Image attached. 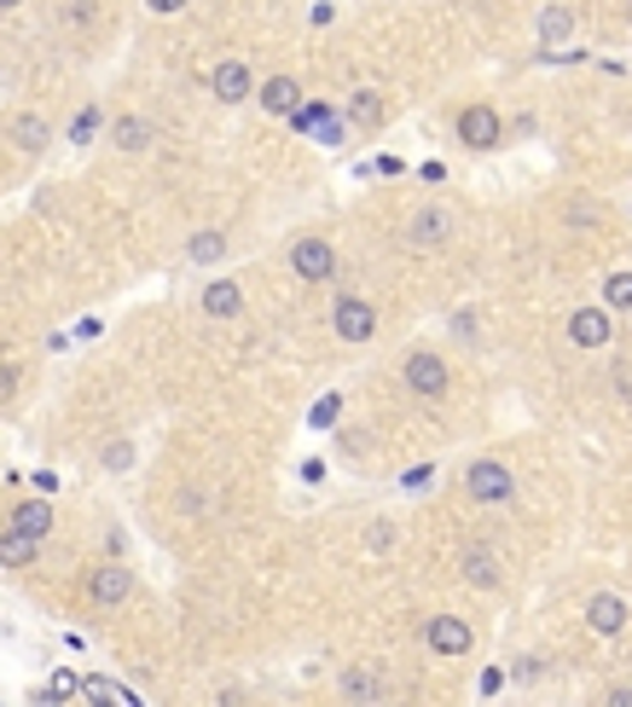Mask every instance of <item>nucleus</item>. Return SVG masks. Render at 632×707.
Segmentation results:
<instances>
[{"label":"nucleus","instance_id":"7","mask_svg":"<svg viewBox=\"0 0 632 707\" xmlns=\"http://www.w3.org/2000/svg\"><path fill=\"white\" fill-rule=\"evenodd\" d=\"M459 140H465L470 151H493V145L504 140L499 111H493V105H465V111H459Z\"/></svg>","mask_w":632,"mask_h":707},{"label":"nucleus","instance_id":"33","mask_svg":"<svg viewBox=\"0 0 632 707\" xmlns=\"http://www.w3.org/2000/svg\"><path fill=\"white\" fill-rule=\"evenodd\" d=\"M12 7H23V0H0V12H12Z\"/></svg>","mask_w":632,"mask_h":707},{"label":"nucleus","instance_id":"28","mask_svg":"<svg viewBox=\"0 0 632 707\" xmlns=\"http://www.w3.org/2000/svg\"><path fill=\"white\" fill-rule=\"evenodd\" d=\"M145 12H157V18H181V12H186V0H145Z\"/></svg>","mask_w":632,"mask_h":707},{"label":"nucleus","instance_id":"8","mask_svg":"<svg viewBox=\"0 0 632 707\" xmlns=\"http://www.w3.org/2000/svg\"><path fill=\"white\" fill-rule=\"evenodd\" d=\"M424 644L436 655H470L476 633H470V621H459V615H436V621H424Z\"/></svg>","mask_w":632,"mask_h":707},{"label":"nucleus","instance_id":"3","mask_svg":"<svg viewBox=\"0 0 632 707\" xmlns=\"http://www.w3.org/2000/svg\"><path fill=\"white\" fill-rule=\"evenodd\" d=\"M332 331H337L343 342H371V337H377V308H371L366 296H337Z\"/></svg>","mask_w":632,"mask_h":707},{"label":"nucleus","instance_id":"19","mask_svg":"<svg viewBox=\"0 0 632 707\" xmlns=\"http://www.w3.org/2000/svg\"><path fill=\"white\" fill-rule=\"evenodd\" d=\"M459 574L470 580L476 592H493V586H499V563H493V551H465Z\"/></svg>","mask_w":632,"mask_h":707},{"label":"nucleus","instance_id":"25","mask_svg":"<svg viewBox=\"0 0 632 707\" xmlns=\"http://www.w3.org/2000/svg\"><path fill=\"white\" fill-rule=\"evenodd\" d=\"M99 464H105V470H129L134 464V447L129 441H111L105 452H99Z\"/></svg>","mask_w":632,"mask_h":707},{"label":"nucleus","instance_id":"12","mask_svg":"<svg viewBox=\"0 0 632 707\" xmlns=\"http://www.w3.org/2000/svg\"><path fill=\"white\" fill-rule=\"evenodd\" d=\"M256 105L267 116H290L302 105V82H296V75H267V82L256 88Z\"/></svg>","mask_w":632,"mask_h":707},{"label":"nucleus","instance_id":"26","mask_svg":"<svg viewBox=\"0 0 632 707\" xmlns=\"http://www.w3.org/2000/svg\"><path fill=\"white\" fill-rule=\"evenodd\" d=\"M18 383H23V366H0V407L18 395Z\"/></svg>","mask_w":632,"mask_h":707},{"label":"nucleus","instance_id":"2","mask_svg":"<svg viewBox=\"0 0 632 707\" xmlns=\"http://www.w3.org/2000/svg\"><path fill=\"white\" fill-rule=\"evenodd\" d=\"M290 267H296V279L325 285V279L337 273V249H332V238H319V233L296 238V244H290Z\"/></svg>","mask_w":632,"mask_h":707},{"label":"nucleus","instance_id":"22","mask_svg":"<svg viewBox=\"0 0 632 707\" xmlns=\"http://www.w3.org/2000/svg\"><path fill=\"white\" fill-rule=\"evenodd\" d=\"M603 308L632 314V273H610V279H603Z\"/></svg>","mask_w":632,"mask_h":707},{"label":"nucleus","instance_id":"13","mask_svg":"<svg viewBox=\"0 0 632 707\" xmlns=\"http://www.w3.org/2000/svg\"><path fill=\"white\" fill-rule=\"evenodd\" d=\"M569 342L574 348H603L610 342V308H574L569 314Z\"/></svg>","mask_w":632,"mask_h":707},{"label":"nucleus","instance_id":"20","mask_svg":"<svg viewBox=\"0 0 632 707\" xmlns=\"http://www.w3.org/2000/svg\"><path fill=\"white\" fill-rule=\"evenodd\" d=\"M186 256H192L197 267L221 262V256H226V233H221V226H204V233H192V238H186Z\"/></svg>","mask_w":632,"mask_h":707},{"label":"nucleus","instance_id":"15","mask_svg":"<svg viewBox=\"0 0 632 707\" xmlns=\"http://www.w3.org/2000/svg\"><path fill=\"white\" fill-rule=\"evenodd\" d=\"M447 233H452V221L441 215V204H424V209L412 215V226H407V238H412L418 249H441Z\"/></svg>","mask_w":632,"mask_h":707},{"label":"nucleus","instance_id":"9","mask_svg":"<svg viewBox=\"0 0 632 707\" xmlns=\"http://www.w3.org/2000/svg\"><path fill=\"white\" fill-rule=\"evenodd\" d=\"M111 140H116V151L122 157H145L151 145H157V129L140 116V111H122L116 122H111Z\"/></svg>","mask_w":632,"mask_h":707},{"label":"nucleus","instance_id":"34","mask_svg":"<svg viewBox=\"0 0 632 707\" xmlns=\"http://www.w3.org/2000/svg\"><path fill=\"white\" fill-rule=\"evenodd\" d=\"M626 18H632V7H626Z\"/></svg>","mask_w":632,"mask_h":707},{"label":"nucleus","instance_id":"5","mask_svg":"<svg viewBox=\"0 0 632 707\" xmlns=\"http://www.w3.org/2000/svg\"><path fill=\"white\" fill-rule=\"evenodd\" d=\"M88 597L99 603V609H116V603L134 597V574L122 563H99V568H88Z\"/></svg>","mask_w":632,"mask_h":707},{"label":"nucleus","instance_id":"4","mask_svg":"<svg viewBox=\"0 0 632 707\" xmlns=\"http://www.w3.org/2000/svg\"><path fill=\"white\" fill-rule=\"evenodd\" d=\"M465 488H470V499L499 504V499H511V493H517V475L504 470L499 459H476V464L465 470Z\"/></svg>","mask_w":632,"mask_h":707},{"label":"nucleus","instance_id":"24","mask_svg":"<svg viewBox=\"0 0 632 707\" xmlns=\"http://www.w3.org/2000/svg\"><path fill=\"white\" fill-rule=\"evenodd\" d=\"M99 122H105V116H99V105H88L82 116H75V122H70V145H88V140L99 134Z\"/></svg>","mask_w":632,"mask_h":707},{"label":"nucleus","instance_id":"31","mask_svg":"<svg viewBox=\"0 0 632 707\" xmlns=\"http://www.w3.org/2000/svg\"><path fill=\"white\" fill-rule=\"evenodd\" d=\"M337 418V395L332 400H319V407H314V423H332Z\"/></svg>","mask_w":632,"mask_h":707},{"label":"nucleus","instance_id":"23","mask_svg":"<svg viewBox=\"0 0 632 707\" xmlns=\"http://www.w3.org/2000/svg\"><path fill=\"white\" fill-rule=\"evenodd\" d=\"M377 690H384V685H377L366 667H348V673H343V696H348V701H371Z\"/></svg>","mask_w":632,"mask_h":707},{"label":"nucleus","instance_id":"16","mask_svg":"<svg viewBox=\"0 0 632 707\" xmlns=\"http://www.w3.org/2000/svg\"><path fill=\"white\" fill-rule=\"evenodd\" d=\"M7 527H18V534H30V540H47V534H53V504H47V493H41V499H23L18 511L7 516Z\"/></svg>","mask_w":632,"mask_h":707},{"label":"nucleus","instance_id":"27","mask_svg":"<svg viewBox=\"0 0 632 707\" xmlns=\"http://www.w3.org/2000/svg\"><path fill=\"white\" fill-rule=\"evenodd\" d=\"M366 545H371V551H389V545H395V527H389V522H371Z\"/></svg>","mask_w":632,"mask_h":707},{"label":"nucleus","instance_id":"11","mask_svg":"<svg viewBox=\"0 0 632 707\" xmlns=\"http://www.w3.org/2000/svg\"><path fill=\"white\" fill-rule=\"evenodd\" d=\"M587 626L598 638H615V633H626V597H615V592H598L592 603H587Z\"/></svg>","mask_w":632,"mask_h":707},{"label":"nucleus","instance_id":"18","mask_svg":"<svg viewBox=\"0 0 632 707\" xmlns=\"http://www.w3.org/2000/svg\"><path fill=\"white\" fill-rule=\"evenodd\" d=\"M41 557V540L18 534V527H0V568H30Z\"/></svg>","mask_w":632,"mask_h":707},{"label":"nucleus","instance_id":"6","mask_svg":"<svg viewBox=\"0 0 632 707\" xmlns=\"http://www.w3.org/2000/svg\"><path fill=\"white\" fill-rule=\"evenodd\" d=\"M210 93L221 99V105H244V99L256 93V70H249L244 59H221L210 70Z\"/></svg>","mask_w":632,"mask_h":707},{"label":"nucleus","instance_id":"1","mask_svg":"<svg viewBox=\"0 0 632 707\" xmlns=\"http://www.w3.org/2000/svg\"><path fill=\"white\" fill-rule=\"evenodd\" d=\"M400 383H407L418 400H441L447 383H452V371H447V360H441L436 348H412L407 366H400Z\"/></svg>","mask_w":632,"mask_h":707},{"label":"nucleus","instance_id":"29","mask_svg":"<svg viewBox=\"0 0 632 707\" xmlns=\"http://www.w3.org/2000/svg\"><path fill=\"white\" fill-rule=\"evenodd\" d=\"M30 488H35V493H59V475H53V470H35Z\"/></svg>","mask_w":632,"mask_h":707},{"label":"nucleus","instance_id":"30","mask_svg":"<svg viewBox=\"0 0 632 707\" xmlns=\"http://www.w3.org/2000/svg\"><path fill=\"white\" fill-rule=\"evenodd\" d=\"M569 221H574V226H598V209H592V204H574Z\"/></svg>","mask_w":632,"mask_h":707},{"label":"nucleus","instance_id":"10","mask_svg":"<svg viewBox=\"0 0 632 707\" xmlns=\"http://www.w3.org/2000/svg\"><path fill=\"white\" fill-rule=\"evenodd\" d=\"M7 140L23 151V157H41V151L53 145V129H47V116H41V111H18V116H12V129H7Z\"/></svg>","mask_w":632,"mask_h":707},{"label":"nucleus","instance_id":"14","mask_svg":"<svg viewBox=\"0 0 632 707\" xmlns=\"http://www.w3.org/2000/svg\"><path fill=\"white\" fill-rule=\"evenodd\" d=\"M348 129H384V116H389V99L384 93H377V88H360V93H348Z\"/></svg>","mask_w":632,"mask_h":707},{"label":"nucleus","instance_id":"17","mask_svg":"<svg viewBox=\"0 0 632 707\" xmlns=\"http://www.w3.org/2000/svg\"><path fill=\"white\" fill-rule=\"evenodd\" d=\"M204 314H210V319H238V314H244V285L215 279V285L204 290Z\"/></svg>","mask_w":632,"mask_h":707},{"label":"nucleus","instance_id":"21","mask_svg":"<svg viewBox=\"0 0 632 707\" xmlns=\"http://www.w3.org/2000/svg\"><path fill=\"white\" fill-rule=\"evenodd\" d=\"M574 35V7H546L540 12V47H558Z\"/></svg>","mask_w":632,"mask_h":707},{"label":"nucleus","instance_id":"32","mask_svg":"<svg viewBox=\"0 0 632 707\" xmlns=\"http://www.w3.org/2000/svg\"><path fill=\"white\" fill-rule=\"evenodd\" d=\"M610 707H632V690L621 685V690H610Z\"/></svg>","mask_w":632,"mask_h":707}]
</instances>
